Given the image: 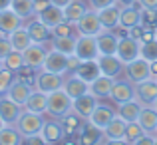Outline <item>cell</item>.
Returning <instances> with one entry per match:
<instances>
[{
	"label": "cell",
	"mask_w": 157,
	"mask_h": 145,
	"mask_svg": "<svg viewBox=\"0 0 157 145\" xmlns=\"http://www.w3.org/2000/svg\"><path fill=\"white\" fill-rule=\"evenodd\" d=\"M72 109H74V99L64 92V88L48 93V109H46V113L50 115V117L62 119Z\"/></svg>",
	"instance_id": "6da1fadb"
},
{
	"label": "cell",
	"mask_w": 157,
	"mask_h": 145,
	"mask_svg": "<svg viewBox=\"0 0 157 145\" xmlns=\"http://www.w3.org/2000/svg\"><path fill=\"white\" fill-rule=\"evenodd\" d=\"M46 123V117L44 113H36V111H28L24 109L20 119L16 121V127L18 131L26 137V135H34V133H42V127Z\"/></svg>",
	"instance_id": "7a4b0ae2"
},
{
	"label": "cell",
	"mask_w": 157,
	"mask_h": 145,
	"mask_svg": "<svg viewBox=\"0 0 157 145\" xmlns=\"http://www.w3.org/2000/svg\"><path fill=\"white\" fill-rule=\"evenodd\" d=\"M98 64L104 76H109L113 80L125 76V62L117 56V54H100L98 56Z\"/></svg>",
	"instance_id": "3957f363"
},
{
	"label": "cell",
	"mask_w": 157,
	"mask_h": 145,
	"mask_svg": "<svg viewBox=\"0 0 157 145\" xmlns=\"http://www.w3.org/2000/svg\"><path fill=\"white\" fill-rule=\"evenodd\" d=\"M24 28L28 30L32 42H36V44H48L52 40V28H48L38 16H32V18L24 20Z\"/></svg>",
	"instance_id": "277c9868"
},
{
	"label": "cell",
	"mask_w": 157,
	"mask_h": 145,
	"mask_svg": "<svg viewBox=\"0 0 157 145\" xmlns=\"http://www.w3.org/2000/svg\"><path fill=\"white\" fill-rule=\"evenodd\" d=\"M109 99L113 103H123V101H129V99H135V84L125 76L117 78V80L113 82Z\"/></svg>",
	"instance_id": "5b68a950"
},
{
	"label": "cell",
	"mask_w": 157,
	"mask_h": 145,
	"mask_svg": "<svg viewBox=\"0 0 157 145\" xmlns=\"http://www.w3.org/2000/svg\"><path fill=\"white\" fill-rule=\"evenodd\" d=\"M76 28H78V34H86V36H98L104 26L100 22V16H98V10L90 8L84 16L76 22Z\"/></svg>",
	"instance_id": "8992f818"
},
{
	"label": "cell",
	"mask_w": 157,
	"mask_h": 145,
	"mask_svg": "<svg viewBox=\"0 0 157 145\" xmlns=\"http://www.w3.org/2000/svg\"><path fill=\"white\" fill-rule=\"evenodd\" d=\"M64 74H54V72H48V70H40L38 72V78H36V90L44 93H50V92H56V90L64 88Z\"/></svg>",
	"instance_id": "52a82bcc"
},
{
	"label": "cell",
	"mask_w": 157,
	"mask_h": 145,
	"mask_svg": "<svg viewBox=\"0 0 157 145\" xmlns=\"http://www.w3.org/2000/svg\"><path fill=\"white\" fill-rule=\"evenodd\" d=\"M76 56L80 58V60H98V56H100V50H98V40H96V36L78 34Z\"/></svg>",
	"instance_id": "ba28073f"
},
{
	"label": "cell",
	"mask_w": 157,
	"mask_h": 145,
	"mask_svg": "<svg viewBox=\"0 0 157 145\" xmlns=\"http://www.w3.org/2000/svg\"><path fill=\"white\" fill-rule=\"evenodd\" d=\"M125 78H129L133 84L151 78L149 62H147L145 58H141V56L135 58V60H131V62H127V64H125Z\"/></svg>",
	"instance_id": "9c48e42d"
},
{
	"label": "cell",
	"mask_w": 157,
	"mask_h": 145,
	"mask_svg": "<svg viewBox=\"0 0 157 145\" xmlns=\"http://www.w3.org/2000/svg\"><path fill=\"white\" fill-rule=\"evenodd\" d=\"M22 111H24V107L20 103H16L8 96H0V117H2V121L6 125H16Z\"/></svg>",
	"instance_id": "30bf717a"
},
{
	"label": "cell",
	"mask_w": 157,
	"mask_h": 145,
	"mask_svg": "<svg viewBox=\"0 0 157 145\" xmlns=\"http://www.w3.org/2000/svg\"><path fill=\"white\" fill-rule=\"evenodd\" d=\"M135 99L141 105H151L157 99V80L155 78H147L143 82L135 84Z\"/></svg>",
	"instance_id": "8fae6325"
},
{
	"label": "cell",
	"mask_w": 157,
	"mask_h": 145,
	"mask_svg": "<svg viewBox=\"0 0 157 145\" xmlns=\"http://www.w3.org/2000/svg\"><path fill=\"white\" fill-rule=\"evenodd\" d=\"M48 50H50V48H48L46 44H36V42H32L30 46L22 52L24 64L32 66V68H36V70H42L44 62H46V56H48Z\"/></svg>",
	"instance_id": "7c38bea8"
},
{
	"label": "cell",
	"mask_w": 157,
	"mask_h": 145,
	"mask_svg": "<svg viewBox=\"0 0 157 145\" xmlns=\"http://www.w3.org/2000/svg\"><path fill=\"white\" fill-rule=\"evenodd\" d=\"M125 127L127 121L115 115L109 123L104 127V139L105 143H125Z\"/></svg>",
	"instance_id": "4fadbf2b"
},
{
	"label": "cell",
	"mask_w": 157,
	"mask_h": 145,
	"mask_svg": "<svg viewBox=\"0 0 157 145\" xmlns=\"http://www.w3.org/2000/svg\"><path fill=\"white\" fill-rule=\"evenodd\" d=\"M42 70H48V72H54V74H64L66 76V72H68V56L50 48Z\"/></svg>",
	"instance_id": "5bb4252c"
},
{
	"label": "cell",
	"mask_w": 157,
	"mask_h": 145,
	"mask_svg": "<svg viewBox=\"0 0 157 145\" xmlns=\"http://www.w3.org/2000/svg\"><path fill=\"white\" fill-rule=\"evenodd\" d=\"M139 46H141V42L133 40L131 36H125V38H119V42H117V52H115V54H117V56L127 64V62L139 58Z\"/></svg>",
	"instance_id": "9a60e30c"
},
{
	"label": "cell",
	"mask_w": 157,
	"mask_h": 145,
	"mask_svg": "<svg viewBox=\"0 0 157 145\" xmlns=\"http://www.w3.org/2000/svg\"><path fill=\"white\" fill-rule=\"evenodd\" d=\"M42 135H44V139H46L48 145L62 143V141H64V137H66L64 127H62V121H60V119H56V117L46 119V123H44V127H42Z\"/></svg>",
	"instance_id": "2e32d148"
},
{
	"label": "cell",
	"mask_w": 157,
	"mask_h": 145,
	"mask_svg": "<svg viewBox=\"0 0 157 145\" xmlns=\"http://www.w3.org/2000/svg\"><path fill=\"white\" fill-rule=\"evenodd\" d=\"M98 103H100V99L94 96L92 92H86V93H82V96L74 97V111H76V113H80L82 117L88 119L90 115H92V111L96 109Z\"/></svg>",
	"instance_id": "e0dca14e"
},
{
	"label": "cell",
	"mask_w": 157,
	"mask_h": 145,
	"mask_svg": "<svg viewBox=\"0 0 157 145\" xmlns=\"http://www.w3.org/2000/svg\"><path fill=\"white\" fill-rule=\"evenodd\" d=\"M24 26V18L22 16H18L12 8H4V10H0V34H10V32H14L16 28Z\"/></svg>",
	"instance_id": "ac0fdd59"
},
{
	"label": "cell",
	"mask_w": 157,
	"mask_h": 145,
	"mask_svg": "<svg viewBox=\"0 0 157 145\" xmlns=\"http://www.w3.org/2000/svg\"><path fill=\"white\" fill-rule=\"evenodd\" d=\"M34 90H36V88H32V86L24 84L22 80H18V78H14V82L10 84V88H8L6 96L10 97V99H14L16 103H20V105L24 107V103L28 101V97H30V93L34 92Z\"/></svg>",
	"instance_id": "d6986e66"
},
{
	"label": "cell",
	"mask_w": 157,
	"mask_h": 145,
	"mask_svg": "<svg viewBox=\"0 0 157 145\" xmlns=\"http://www.w3.org/2000/svg\"><path fill=\"white\" fill-rule=\"evenodd\" d=\"M62 121V127H64V133H66V137H72V135H76V133H80L82 129H84V123L88 121L86 117H82L80 113H76V111H70V113H66L64 117L60 119ZM64 137V139H66Z\"/></svg>",
	"instance_id": "ffe728a7"
},
{
	"label": "cell",
	"mask_w": 157,
	"mask_h": 145,
	"mask_svg": "<svg viewBox=\"0 0 157 145\" xmlns=\"http://www.w3.org/2000/svg\"><path fill=\"white\" fill-rule=\"evenodd\" d=\"M76 42H78V34L72 36H52V40L46 44L48 48L58 50V52L66 54V56H72L76 54Z\"/></svg>",
	"instance_id": "44dd1931"
},
{
	"label": "cell",
	"mask_w": 157,
	"mask_h": 145,
	"mask_svg": "<svg viewBox=\"0 0 157 145\" xmlns=\"http://www.w3.org/2000/svg\"><path fill=\"white\" fill-rule=\"evenodd\" d=\"M115 115H117V111H115L113 107H109V105H104V103H98V105H96V109L92 111V115L88 117V121L104 129V127H105L107 123H109L111 119L115 117Z\"/></svg>",
	"instance_id": "7402d4cb"
},
{
	"label": "cell",
	"mask_w": 157,
	"mask_h": 145,
	"mask_svg": "<svg viewBox=\"0 0 157 145\" xmlns=\"http://www.w3.org/2000/svg\"><path fill=\"white\" fill-rule=\"evenodd\" d=\"M119 12H121V6H119L117 2L98 10V16H100V22H101V26H104V30H113V28L117 26L119 24Z\"/></svg>",
	"instance_id": "603a6c76"
},
{
	"label": "cell",
	"mask_w": 157,
	"mask_h": 145,
	"mask_svg": "<svg viewBox=\"0 0 157 145\" xmlns=\"http://www.w3.org/2000/svg\"><path fill=\"white\" fill-rule=\"evenodd\" d=\"M64 92L74 99V97L82 96V93L90 92V84L84 82L82 78L74 76V74H66V78H64Z\"/></svg>",
	"instance_id": "cb8c5ba5"
},
{
	"label": "cell",
	"mask_w": 157,
	"mask_h": 145,
	"mask_svg": "<svg viewBox=\"0 0 157 145\" xmlns=\"http://www.w3.org/2000/svg\"><path fill=\"white\" fill-rule=\"evenodd\" d=\"M139 18H141V4L135 2L131 6H121V12H119V26L127 28L129 30L131 26H137Z\"/></svg>",
	"instance_id": "d4e9b609"
},
{
	"label": "cell",
	"mask_w": 157,
	"mask_h": 145,
	"mask_svg": "<svg viewBox=\"0 0 157 145\" xmlns=\"http://www.w3.org/2000/svg\"><path fill=\"white\" fill-rule=\"evenodd\" d=\"M74 76L82 78V80L88 82V84H92L98 76H101V70H100L98 60H82V64L78 66V70L74 72Z\"/></svg>",
	"instance_id": "484cf974"
},
{
	"label": "cell",
	"mask_w": 157,
	"mask_h": 145,
	"mask_svg": "<svg viewBox=\"0 0 157 145\" xmlns=\"http://www.w3.org/2000/svg\"><path fill=\"white\" fill-rule=\"evenodd\" d=\"M113 78H109V76H98L96 80L90 84V92L94 93L98 99H105V97H109V93H111V88H113Z\"/></svg>",
	"instance_id": "4316f807"
},
{
	"label": "cell",
	"mask_w": 157,
	"mask_h": 145,
	"mask_svg": "<svg viewBox=\"0 0 157 145\" xmlns=\"http://www.w3.org/2000/svg\"><path fill=\"white\" fill-rule=\"evenodd\" d=\"M137 123L145 129V133H153L155 135V129H157V109L153 105H143L141 111H139Z\"/></svg>",
	"instance_id": "83f0119b"
},
{
	"label": "cell",
	"mask_w": 157,
	"mask_h": 145,
	"mask_svg": "<svg viewBox=\"0 0 157 145\" xmlns=\"http://www.w3.org/2000/svg\"><path fill=\"white\" fill-rule=\"evenodd\" d=\"M96 40H98V50H100V54H115L117 52L119 38L111 30H101L100 34L96 36Z\"/></svg>",
	"instance_id": "f1b7e54d"
},
{
	"label": "cell",
	"mask_w": 157,
	"mask_h": 145,
	"mask_svg": "<svg viewBox=\"0 0 157 145\" xmlns=\"http://www.w3.org/2000/svg\"><path fill=\"white\" fill-rule=\"evenodd\" d=\"M141 103L137 101V99H129V101H123V103H117V115L121 119H125L127 123L129 121H137L139 117V111H141Z\"/></svg>",
	"instance_id": "f546056e"
},
{
	"label": "cell",
	"mask_w": 157,
	"mask_h": 145,
	"mask_svg": "<svg viewBox=\"0 0 157 145\" xmlns=\"http://www.w3.org/2000/svg\"><path fill=\"white\" fill-rule=\"evenodd\" d=\"M80 143L84 145H92V143H105L104 139V129L94 123L86 121L84 123V129H82V137H80Z\"/></svg>",
	"instance_id": "4dcf8cb0"
},
{
	"label": "cell",
	"mask_w": 157,
	"mask_h": 145,
	"mask_svg": "<svg viewBox=\"0 0 157 145\" xmlns=\"http://www.w3.org/2000/svg\"><path fill=\"white\" fill-rule=\"evenodd\" d=\"M24 109L28 111H36V113H46L48 109V93L40 92V90H34L28 97V101L24 103Z\"/></svg>",
	"instance_id": "1f68e13d"
},
{
	"label": "cell",
	"mask_w": 157,
	"mask_h": 145,
	"mask_svg": "<svg viewBox=\"0 0 157 145\" xmlns=\"http://www.w3.org/2000/svg\"><path fill=\"white\" fill-rule=\"evenodd\" d=\"M88 10H90L88 0H72V2L64 8V16H66V20H70V22L76 24Z\"/></svg>",
	"instance_id": "d6a6232c"
},
{
	"label": "cell",
	"mask_w": 157,
	"mask_h": 145,
	"mask_svg": "<svg viewBox=\"0 0 157 145\" xmlns=\"http://www.w3.org/2000/svg\"><path fill=\"white\" fill-rule=\"evenodd\" d=\"M38 18L42 20L48 28H54L56 24H60L62 20H66V16H64V8L50 4V6H48L44 12H40V14H38Z\"/></svg>",
	"instance_id": "836d02e7"
},
{
	"label": "cell",
	"mask_w": 157,
	"mask_h": 145,
	"mask_svg": "<svg viewBox=\"0 0 157 145\" xmlns=\"http://www.w3.org/2000/svg\"><path fill=\"white\" fill-rule=\"evenodd\" d=\"M8 38H10L14 50H20V52H24V50L32 44V38H30V34H28V30L24 26L16 28L14 32H10V34H8Z\"/></svg>",
	"instance_id": "e575fe53"
},
{
	"label": "cell",
	"mask_w": 157,
	"mask_h": 145,
	"mask_svg": "<svg viewBox=\"0 0 157 145\" xmlns=\"http://www.w3.org/2000/svg\"><path fill=\"white\" fill-rule=\"evenodd\" d=\"M24 141V135L18 131L16 125H4L0 129V145H20Z\"/></svg>",
	"instance_id": "d590c367"
},
{
	"label": "cell",
	"mask_w": 157,
	"mask_h": 145,
	"mask_svg": "<svg viewBox=\"0 0 157 145\" xmlns=\"http://www.w3.org/2000/svg\"><path fill=\"white\" fill-rule=\"evenodd\" d=\"M10 8L18 16H22L24 20H28V18L34 16V0H12Z\"/></svg>",
	"instance_id": "8d00e7d4"
},
{
	"label": "cell",
	"mask_w": 157,
	"mask_h": 145,
	"mask_svg": "<svg viewBox=\"0 0 157 145\" xmlns=\"http://www.w3.org/2000/svg\"><path fill=\"white\" fill-rule=\"evenodd\" d=\"M38 72H40V70H36V68H32V66L24 64L22 68H18V72H16V78H18V80H22L24 84H28V86H32V88H36V78H38Z\"/></svg>",
	"instance_id": "74e56055"
},
{
	"label": "cell",
	"mask_w": 157,
	"mask_h": 145,
	"mask_svg": "<svg viewBox=\"0 0 157 145\" xmlns=\"http://www.w3.org/2000/svg\"><path fill=\"white\" fill-rule=\"evenodd\" d=\"M139 24L145 30H157V8H141Z\"/></svg>",
	"instance_id": "f35d334b"
},
{
	"label": "cell",
	"mask_w": 157,
	"mask_h": 145,
	"mask_svg": "<svg viewBox=\"0 0 157 145\" xmlns=\"http://www.w3.org/2000/svg\"><path fill=\"white\" fill-rule=\"evenodd\" d=\"M22 66H24V56H22L20 50H12V52L4 58V68H8L14 74L18 72V68H22Z\"/></svg>",
	"instance_id": "ab89813d"
},
{
	"label": "cell",
	"mask_w": 157,
	"mask_h": 145,
	"mask_svg": "<svg viewBox=\"0 0 157 145\" xmlns=\"http://www.w3.org/2000/svg\"><path fill=\"white\" fill-rule=\"evenodd\" d=\"M141 135H145V129L137 121H129L125 127V143H135Z\"/></svg>",
	"instance_id": "60d3db41"
},
{
	"label": "cell",
	"mask_w": 157,
	"mask_h": 145,
	"mask_svg": "<svg viewBox=\"0 0 157 145\" xmlns=\"http://www.w3.org/2000/svg\"><path fill=\"white\" fill-rule=\"evenodd\" d=\"M139 56L145 58L147 62H155L157 60V40L141 42V46H139Z\"/></svg>",
	"instance_id": "b9f144b4"
},
{
	"label": "cell",
	"mask_w": 157,
	"mask_h": 145,
	"mask_svg": "<svg viewBox=\"0 0 157 145\" xmlns=\"http://www.w3.org/2000/svg\"><path fill=\"white\" fill-rule=\"evenodd\" d=\"M72 34H78V28L70 20H62L60 24L52 28V36H72Z\"/></svg>",
	"instance_id": "7bdbcfd3"
},
{
	"label": "cell",
	"mask_w": 157,
	"mask_h": 145,
	"mask_svg": "<svg viewBox=\"0 0 157 145\" xmlns=\"http://www.w3.org/2000/svg\"><path fill=\"white\" fill-rule=\"evenodd\" d=\"M14 78H16V74L10 72L8 68L0 70V96H6V92H8V88H10V84L14 82Z\"/></svg>",
	"instance_id": "ee69618b"
},
{
	"label": "cell",
	"mask_w": 157,
	"mask_h": 145,
	"mask_svg": "<svg viewBox=\"0 0 157 145\" xmlns=\"http://www.w3.org/2000/svg\"><path fill=\"white\" fill-rule=\"evenodd\" d=\"M14 50V46H12V42H10V38H8L6 34H0V58H6L8 54Z\"/></svg>",
	"instance_id": "f6af8a7d"
},
{
	"label": "cell",
	"mask_w": 157,
	"mask_h": 145,
	"mask_svg": "<svg viewBox=\"0 0 157 145\" xmlns=\"http://www.w3.org/2000/svg\"><path fill=\"white\" fill-rule=\"evenodd\" d=\"M22 143H28V145H48V143H46V139H44V135H42V133L26 135V137H24V141H22Z\"/></svg>",
	"instance_id": "bcb514c9"
},
{
	"label": "cell",
	"mask_w": 157,
	"mask_h": 145,
	"mask_svg": "<svg viewBox=\"0 0 157 145\" xmlns=\"http://www.w3.org/2000/svg\"><path fill=\"white\" fill-rule=\"evenodd\" d=\"M117 0H88L90 8H94V10H101V8L109 6V4H115Z\"/></svg>",
	"instance_id": "7dc6e473"
},
{
	"label": "cell",
	"mask_w": 157,
	"mask_h": 145,
	"mask_svg": "<svg viewBox=\"0 0 157 145\" xmlns=\"http://www.w3.org/2000/svg\"><path fill=\"white\" fill-rule=\"evenodd\" d=\"M82 64V60L76 56V54H72V56H68V72L66 74H74L78 70V66Z\"/></svg>",
	"instance_id": "c3c4849f"
},
{
	"label": "cell",
	"mask_w": 157,
	"mask_h": 145,
	"mask_svg": "<svg viewBox=\"0 0 157 145\" xmlns=\"http://www.w3.org/2000/svg\"><path fill=\"white\" fill-rule=\"evenodd\" d=\"M50 6V0H34V16H38L40 12H44Z\"/></svg>",
	"instance_id": "681fc988"
},
{
	"label": "cell",
	"mask_w": 157,
	"mask_h": 145,
	"mask_svg": "<svg viewBox=\"0 0 157 145\" xmlns=\"http://www.w3.org/2000/svg\"><path fill=\"white\" fill-rule=\"evenodd\" d=\"M129 36L133 40H137V42H141V36H143V26L141 24H137V26H131L129 28Z\"/></svg>",
	"instance_id": "f907efd6"
},
{
	"label": "cell",
	"mask_w": 157,
	"mask_h": 145,
	"mask_svg": "<svg viewBox=\"0 0 157 145\" xmlns=\"http://www.w3.org/2000/svg\"><path fill=\"white\" fill-rule=\"evenodd\" d=\"M149 40H155V30H145V28H143L141 42H149Z\"/></svg>",
	"instance_id": "816d5d0a"
},
{
	"label": "cell",
	"mask_w": 157,
	"mask_h": 145,
	"mask_svg": "<svg viewBox=\"0 0 157 145\" xmlns=\"http://www.w3.org/2000/svg\"><path fill=\"white\" fill-rule=\"evenodd\" d=\"M141 8H157V0H137Z\"/></svg>",
	"instance_id": "f5cc1de1"
},
{
	"label": "cell",
	"mask_w": 157,
	"mask_h": 145,
	"mask_svg": "<svg viewBox=\"0 0 157 145\" xmlns=\"http://www.w3.org/2000/svg\"><path fill=\"white\" fill-rule=\"evenodd\" d=\"M70 2H72V0H50V4H54V6H60V8H66Z\"/></svg>",
	"instance_id": "db71d44e"
},
{
	"label": "cell",
	"mask_w": 157,
	"mask_h": 145,
	"mask_svg": "<svg viewBox=\"0 0 157 145\" xmlns=\"http://www.w3.org/2000/svg\"><path fill=\"white\" fill-rule=\"evenodd\" d=\"M149 70H151V78L157 76V60L155 62H149Z\"/></svg>",
	"instance_id": "11a10c76"
},
{
	"label": "cell",
	"mask_w": 157,
	"mask_h": 145,
	"mask_svg": "<svg viewBox=\"0 0 157 145\" xmlns=\"http://www.w3.org/2000/svg\"><path fill=\"white\" fill-rule=\"evenodd\" d=\"M137 0H117L119 6H131V4H135Z\"/></svg>",
	"instance_id": "9f6ffc18"
},
{
	"label": "cell",
	"mask_w": 157,
	"mask_h": 145,
	"mask_svg": "<svg viewBox=\"0 0 157 145\" xmlns=\"http://www.w3.org/2000/svg\"><path fill=\"white\" fill-rule=\"evenodd\" d=\"M10 2H12V0H0V10H4V8H10Z\"/></svg>",
	"instance_id": "6f0895ef"
},
{
	"label": "cell",
	"mask_w": 157,
	"mask_h": 145,
	"mask_svg": "<svg viewBox=\"0 0 157 145\" xmlns=\"http://www.w3.org/2000/svg\"><path fill=\"white\" fill-rule=\"evenodd\" d=\"M4 125H6V123H4V121H2V117H0V129H2Z\"/></svg>",
	"instance_id": "680465c9"
},
{
	"label": "cell",
	"mask_w": 157,
	"mask_h": 145,
	"mask_svg": "<svg viewBox=\"0 0 157 145\" xmlns=\"http://www.w3.org/2000/svg\"><path fill=\"white\" fill-rule=\"evenodd\" d=\"M4 68V60H2V58H0V70H2Z\"/></svg>",
	"instance_id": "91938a15"
},
{
	"label": "cell",
	"mask_w": 157,
	"mask_h": 145,
	"mask_svg": "<svg viewBox=\"0 0 157 145\" xmlns=\"http://www.w3.org/2000/svg\"><path fill=\"white\" fill-rule=\"evenodd\" d=\"M151 105H153V107H155V109H157V99H155V101H153V103H151Z\"/></svg>",
	"instance_id": "94428289"
},
{
	"label": "cell",
	"mask_w": 157,
	"mask_h": 145,
	"mask_svg": "<svg viewBox=\"0 0 157 145\" xmlns=\"http://www.w3.org/2000/svg\"><path fill=\"white\" fill-rule=\"evenodd\" d=\"M155 40H157V30H155Z\"/></svg>",
	"instance_id": "6125c7cd"
},
{
	"label": "cell",
	"mask_w": 157,
	"mask_h": 145,
	"mask_svg": "<svg viewBox=\"0 0 157 145\" xmlns=\"http://www.w3.org/2000/svg\"><path fill=\"white\" fill-rule=\"evenodd\" d=\"M155 135H157V129H155Z\"/></svg>",
	"instance_id": "be15d7a7"
},
{
	"label": "cell",
	"mask_w": 157,
	"mask_h": 145,
	"mask_svg": "<svg viewBox=\"0 0 157 145\" xmlns=\"http://www.w3.org/2000/svg\"><path fill=\"white\" fill-rule=\"evenodd\" d=\"M155 80H157V76H155Z\"/></svg>",
	"instance_id": "e7e4bbea"
}]
</instances>
